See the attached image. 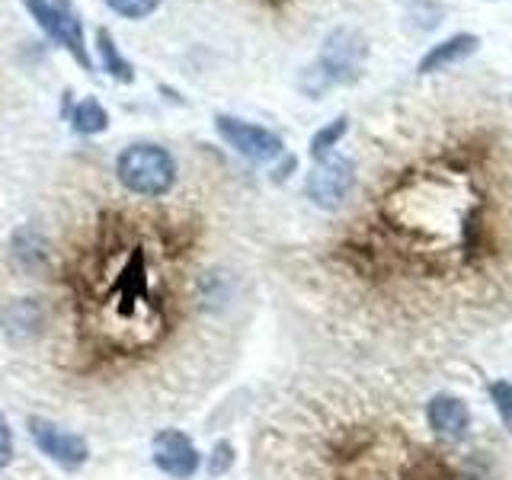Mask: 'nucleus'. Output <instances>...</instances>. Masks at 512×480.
I'll use <instances>...</instances> for the list:
<instances>
[{"instance_id": "f257e3e1", "label": "nucleus", "mask_w": 512, "mask_h": 480, "mask_svg": "<svg viewBox=\"0 0 512 480\" xmlns=\"http://www.w3.org/2000/svg\"><path fill=\"white\" fill-rule=\"evenodd\" d=\"M333 330L391 359L468 346L512 320V196L461 148L404 170L327 256Z\"/></svg>"}, {"instance_id": "f03ea898", "label": "nucleus", "mask_w": 512, "mask_h": 480, "mask_svg": "<svg viewBox=\"0 0 512 480\" xmlns=\"http://www.w3.org/2000/svg\"><path fill=\"white\" fill-rule=\"evenodd\" d=\"M231 279L186 269L183 250L144 221L106 215L93 240L61 269V298L0 301V327L16 346L42 343L77 381H141L173 352L228 330Z\"/></svg>"}, {"instance_id": "7ed1b4c3", "label": "nucleus", "mask_w": 512, "mask_h": 480, "mask_svg": "<svg viewBox=\"0 0 512 480\" xmlns=\"http://www.w3.org/2000/svg\"><path fill=\"white\" fill-rule=\"evenodd\" d=\"M269 432V480H512L496 426L448 442L429 429L413 394L372 375L308 384Z\"/></svg>"}, {"instance_id": "20e7f679", "label": "nucleus", "mask_w": 512, "mask_h": 480, "mask_svg": "<svg viewBox=\"0 0 512 480\" xmlns=\"http://www.w3.org/2000/svg\"><path fill=\"white\" fill-rule=\"evenodd\" d=\"M365 55H368L365 39L356 29H333L324 39L317 64L304 74V90L317 96L320 90H327L333 84H352V80H359L365 68Z\"/></svg>"}, {"instance_id": "39448f33", "label": "nucleus", "mask_w": 512, "mask_h": 480, "mask_svg": "<svg viewBox=\"0 0 512 480\" xmlns=\"http://www.w3.org/2000/svg\"><path fill=\"white\" fill-rule=\"evenodd\" d=\"M116 176L135 196L160 199L176 183V160L157 144H128L116 160Z\"/></svg>"}, {"instance_id": "423d86ee", "label": "nucleus", "mask_w": 512, "mask_h": 480, "mask_svg": "<svg viewBox=\"0 0 512 480\" xmlns=\"http://www.w3.org/2000/svg\"><path fill=\"white\" fill-rule=\"evenodd\" d=\"M356 189V160H349L343 154H327L317 160V167L308 173V183H304V192L308 199L324 208V212H336L343 208L346 199Z\"/></svg>"}, {"instance_id": "0eeeda50", "label": "nucleus", "mask_w": 512, "mask_h": 480, "mask_svg": "<svg viewBox=\"0 0 512 480\" xmlns=\"http://www.w3.org/2000/svg\"><path fill=\"white\" fill-rule=\"evenodd\" d=\"M423 416H426L429 429L436 432V436L448 439V442H464V439L477 436L480 429L490 426L484 420H477L468 400L452 394V391L429 394L426 404H423Z\"/></svg>"}, {"instance_id": "6e6552de", "label": "nucleus", "mask_w": 512, "mask_h": 480, "mask_svg": "<svg viewBox=\"0 0 512 480\" xmlns=\"http://www.w3.org/2000/svg\"><path fill=\"white\" fill-rule=\"evenodd\" d=\"M215 128L240 157L253 160V164H269V160L282 157V151H285L282 138L276 132H269V128H263V125H253V122L234 119V116H218Z\"/></svg>"}, {"instance_id": "1a4fd4ad", "label": "nucleus", "mask_w": 512, "mask_h": 480, "mask_svg": "<svg viewBox=\"0 0 512 480\" xmlns=\"http://www.w3.org/2000/svg\"><path fill=\"white\" fill-rule=\"evenodd\" d=\"M26 10L36 16V23L52 36L58 45H64L68 52L84 64V68H90V55H87V45H84V29H80V20L64 7H55L48 4V0H23Z\"/></svg>"}, {"instance_id": "9d476101", "label": "nucleus", "mask_w": 512, "mask_h": 480, "mask_svg": "<svg viewBox=\"0 0 512 480\" xmlns=\"http://www.w3.org/2000/svg\"><path fill=\"white\" fill-rule=\"evenodd\" d=\"M154 464L164 474L176 477V480H189L199 471V452L196 445L189 442V436H183L180 429H164L154 436Z\"/></svg>"}, {"instance_id": "9b49d317", "label": "nucleus", "mask_w": 512, "mask_h": 480, "mask_svg": "<svg viewBox=\"0 0 512 480\" xmlns=\"http://www.w3.org/2000/svg\"><path fill=\"white\" fill-rule=\"evenodd\" d=\"M29 432H32V439H36V445L42 448V455L58 461L61 468H80L90 455L84 439L74 436V432H61L45 420H29Z\"/></svg>"}, {"instance_id": "f8f14e48", "label": "nucleus", "mask_w": 512, "mask_h": 480, "mask_svg": "<svg viewBox=\"0 0 512 480\" xmlns=\"http://www.w3.org/2000/svg\"><path fill=\"white\" fill-rule=\"evenodd\" d=\"M477 48H480V36H474V32H455V36H448L445 42H436L429 48L420 58V64H416V74L426 77V74L448 71V68H455V64L468 61Z\"/></svg>"}, {"instance_id": "ddd939ff", "label": "nucleus", "mask_w": 512, "mask_h": 480, "mask_svg": "<svg viewBox=\"0 0 512 480\" xmlns=\"http://www.w3.org/2000/svg\"><path fill=\"white\" fill-rule=\"evenodd\" d=\"M96 48H100V55H103V68L116 77V80H122V84H132L135 80V71H132V64H128L122 55H119V48H116V42H112V36L106 29H100L96 32Z\"/></svg>"}, {"instance_id": "4468645a", "label": "nucleus", "mask_w": 512, "mask_h": 480, "mask_svg": "<svg viewBox=\"0 0 512 480\" xmlns=\"http://www.w3.org/2000/svg\"><path fill=\"white\" fill-rule=\"evenodd\" d=\"M106 125H109V112L103 109V103L84 100L74 109V128L80 135H100L106 132Z\"/></svg>"}, {"instance_id": "2eb2a0df", "label": "nucleus", "mask_w": 512, "mask_h": 480, "mask_svg": "<svg viewBox=\"0 0 512 480\" xmlns=\"http://www.w3.org/2000/svg\"><path fill=\"white\" fill-rule=\"evenodd\" d=\"M349 132V119L346 116H336L333 122H327L320 132L311 138V157L314 160H320V157H327V154H333V148L336 144L343 141V135Z\"/></svg>"}, {"instance_id": "dca6fc26", "label": "nucleus", "mask_w": 512, "mask_h": 480, "mask_svg": "<svg viewBox=\"0 0 512 480\" xmlns=\"http://www.w3.org/2000/svg\"><path fill=\"white\" fill-rule=\"evenodd\" d=\"M487 394L493 400L496 416H500V423H503V432L512 439V381H506V378L490 381L487 384Z\"/></svg>"}, {"instance_id": "f3484780", "label": "nucleus", "mask_w": 512, "mask_h": 480, "mask_svg": "<svg viewBox=\"0 0 512 480\" xmlns=\"http://www.w3.org/2000/svg\"><path fill=\"white\" fill-rule=\"evenodd\" d=\"M112 13L125 16V20H144V16H151L164 0H106Z\"/></svg>"}, {"instance_id": "a211bd4d", "label": "nucleus", "mask_w": 512, "mask_h": 480, "mask_svg": "<svg viewBox=\"0 0 512 480\" xmlns=\"http://www.w3.org/2000/svg\"><path fill=\"white\" fill-rule=\"evenodd\" d=\"M231 461H234V448L228 445V442H221L218 448H215V458H212V477H218V474H224L231 468Z\"/></svg>"}, {"instance_id": "6ab92c4d", "label": "nucleus", "mask_w": 512, "mask_h": 480, "mask_svg": "<svg viewBox=\"0 0 512 480\" xmlns=\"http://www.w3.org/2000/svg\"><path fill=\"white\" fill-rule=\"evenodd\" d=\"M13 458V439H10V426L4 420V413H0V468H7Z\"/></svg>"}]
</instances>
